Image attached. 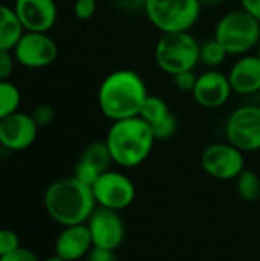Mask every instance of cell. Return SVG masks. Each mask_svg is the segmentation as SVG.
Wrapping results in <instances>:
<instances>
[{"mask_svg": "<svg viewBox=\"0 0 260 261\" xmlns=\"http://www.w3.org/2000/svg\"><path fill=\"white\" fill-rule=\"evenodd\" d=\"M202 5H218V3H221V2H224V0H199Z\"/></svg>", "mask_w": 260, "mask_h": 261, "instance_id": "d6a6232c", "label": "cell"}, {"mask_svg": "<svg viewBox=\"0 0 260 261\" xmlns=\"http://www.w3.org/2000/svg\"><path fill=\"white\" fill-rule=\"evenodd\" d=\"M92 191L98 206L118 213L129 208L136 197V188L132 179L113 170L104 171L92 185Z\"/></svg>", "mask_w": 260, "mask_h": 261, "instance_id": "ba28073f", "label": "cell"}, {"mask_svg": "<svg viewBox=\"0 0 260 261\" xmlns=\"http://www.w3.org/2000/svg\"><path fill=\"white\" fill-rule=\"evenodd\" d=\"M146 2H147V0H115V3H116L123 11H129V12L144 11Z\"/></svg>", "mask_w": 260, "mask_h": 261, "instance_id": "4dcf8cb0", "label": "cell"}, {"mask_svg": "<svg viewBox=\"0 0 260 261\" xmlns=\"http://www.w3.org/2000/svg\"><path fill=\"white\" fill-rule=\"evenodd\" d=\"M29 115H31V118L34 119V122L37 124V127L41 128V127H48V125L54 121V118H55V110H54V107L49 106V104H40V106H37Z\"/></svg>", "mask_w": 260, "mask_h": 261, "instance_id": "d4e9b609", "label": "cell"}, {"mask_svg": "<svg viewBox=\"0 0 260 261\" xmlns=\"http://www.w3.org/2000/svg\"><path fill=\"white\" fill-rule=\"evenodd\" d=\"M228 54L224 49V46L216 40H208L205 43L201 44L199 49V63H202L204 66L210 67V69H216L219 67L225 60H227Z\"/></svg>", "mask_w": 260, "mask_h": 261, "instance_id": "7402d4cb", "label": "cell"}, {"mask_svg": "<svg viewBox=\"0 0 260 261\" xmlns=\"http://www.w3.org/2000/svg\"><path fill=\"white\" fill-rule=\"evenodd\" d=\"M15 63L17 61L12 50H0V81L9 80L14 72Z\"/></svg>", "mask_w": 260, "mask_h": 261, "instance_id": "4316f807", "label": "cell"}, {"mask_svg": "<svg viewBox=\"0 0 260 261\" xmlns=\"http://www.w3.org/2000/svg\"><path fill=\"white\" fill-rule=\"evenodd\" d=\"M25 34L14 8L0 3V50H12Z\"/></svg>", "mask_w": 260, "mask_h": 261, "instance_id": "ac0fdd59", "label": "cell"}, {"mask_svg": "<svg viewBox=\"0 0 260 261\" xmlns=\"http://www.w3.org/2000/svg\"><path fill=\"white\" fill-rule=\"evenodd\" d=\"M173 80H175L176 87H178L181 92L192 93V92H193V89H195V84H196L198 75L195 73V70H187V72H182V73L175 75V76H173Z\"/></svg>", "mask_w": 260, "mask_h": 261, "instance_id": "83f0119b", "label": "cell"}, {"mask_svg": "<svg viewBox=\"0 0 260 261\" xmlns=\"http://www.w3.org/2000/svg\"><path fill=\"white\" fill-rule=\"evenodd\" d=\"M104 141L113 164L135 168L149 159L156 138L150 125L143 118L135 116L112 122Z\"/></svg>", "mask_w": 260, "mask_h": 261, "instance_id": "3957f363", "label": "cell"}, {"mask_svg": "<svg viewBox=\"0 0 260 261\" xmlns=\"http://www.w3.org/2000/svg\"><path fill=\"white\" fill-rule=\"evenodd\" d=\"M98 8V0H75L74 3V15L81 20H90Z\"/></svg>", "mask_w": 260, "mask_h": 261, "instance_id": "484cf974", "label": "cell"}, {"mask_svg": "<svg viewBox=\"0 0 260 261\" xmlns=\"http://www.w3.org/2000/svg\"><path fill=\"white\" fill-rule=\"evenodd\" d=\"M233 93L228 81V75L218 69H210L198 75L195 89L192 92L193 99L204 109L213 110L225 106Z\"/></svg>", "mask_w": 260, "mask_h": 261, "instance_id": "7c38bea8", "label": "cell"}, {"mask_svg": "<svg viewBox=\"0 0 260 261\" xmlns=\"http://www.w3.org/2000/svg\"><path fill=\"white\" fill-rule=\"evenodd\" d=\"M92 243L97 248L116 251L126 239V225L118 211L97 206L86 222Z\"/></svg>", "mask_w": 260, "mask_h": 261, "instance_id": "8fae6325", "label": "cell"}, {"mask_svg": "<svg viewBox=\"0 0 260 261\" xmlns=\"http://www.w3.org/2000/svg\"><path fill=\"white\" fill-rule=\"evenodd\" d=\"M245 153L233 144L216 142L208 145L201 154L202 170L218 180H236L245 170Z\"/></svg>", "mask_w": 260, "mask_h": 261, "instance_id": "9c48e42d", "label": "cell"}, {"mask_svg": "<svg viewBox=\"0 0 260 261\" xmlns=\"http://www.w3.org/2000/svg\"><path fill=\"white\" fill-rule=\"evenodd\" d=\"M15 61L28 69H43L55 63L58 46L48 32H28L20 37L12 49Z\"/></svg>", "mask_w": 260, "mask_h": 261, "instance_id": "30bf717a", "label": "cell"}, {"mask_svg": "<svg viewBox=\"0 0 260 261\" xmlns=\"http://www.w3.org/2000/svg\"><path fill=\"white\" fill-rule=\"evenodd\" d=\"M236 187H238L239 196L247 202H256L260 197L259 174L250 168H245L236 177Z\"/></svg>", "mask_w": 260, "mask_h": 261, "instance_id": "44dd1931", "label": "cell"}, {"mask_svg": "<svg viewBox=\"0 0 260 261\" xmlns=\"http://www.w3.org/2000/svg\"><path fill=\"white\" fill-rule=\"evenodd\" d=\"M227 141L244 153L260 150V107L245 104L238 107L225 124Z\"/></svg>", "mask_w": 260, "mask_h": 261, "instance_id": "52a82bcc", "label": "cell"}, {"mask_svg": "<svg viewBox=\"0 0 260 261\" xmlns=\"http://www.w3.org/2000/svg\"><path fill=\"white\" fill-rule=\"evenodd\" d=\"M199 49L201 44L190 32L162 34L155 46V63L172 76L195 70L199 63Z\"/></svg>", "mask_w": 260, "mask_h": 261, "instance_id": "5b68a950", "label": "cell"}, {"mask_svg": "<svg viewBox=\"0 0 260 261\" xmlns=\"http://www.w3.org/2000/svg\"><path fill=\"white\" fill-rule=\"evenodd\" d=\"M80 161L92 165L100 173L110 170V164H113L109 148L106 145V141H93L87 144L80 154Z\"/></svg>", "mask_w": 260, "mask_h": 261, "instance_id": "d6986e66", "label": "cell"}, {"mask_svg": "<svg viewBox=\"0 0 260 261\" xmlns=\"http://www.w3.org/2000/svg\"><path fill=\"white\" fill-rule=\"evenodd\" d=\"M101 174L103 173H100L97 168H93L92 165H89V164H86V162H83L80 159H78V162L75 164V168H74V177L78 179L80 182H83L84 185H89V187H92Z\"/></svg>", "mask_w": 260, "mask_h": 261, "instance_id": "603a6c76", "label": "cell"}, {"mask_svg": "<svg viewBox=\"0 0 260 261\" xmlns=\"http://www.w3.org/2000/svg\"><path fill=\"white\" fill-rule=\"evenodd\" d=\"M143 76L132 69L110 72L98 87L100 112L112 122L139 116L149 96Z\"/></svg>", "mask_w": 260, "mask_h": 261, "instance_id": "6da1fadb", "label": "cell"}, {"mask_svg": "<svg viewBox=\"0 0 260 261\" xmlns=\"http://www.w3.org/2000/svg\"><path fill=\"white\" fill-rule=\"evenodd\" d=\"M202 3L199 0H147L144 12L161 32H190L198 23Z\"/></svg>", "mask_w": 260, "mask_h": 261, "instance_id": "8992f818", "label": "cell"}, {"mask_svg": "<svg viewBox=\"0 0 260 261\" xmlns=\"http://www.w3.org/2000/svg\"><path fill=\"white\" fill-rule=\"evenodd\" d=\"M256 54H257V57L260 58V40H259V44H257V47H256Z\"/></svg>", "mask_w": 260, "mask_h": 261, "instance_id": "e575fe53", "label": "cell"}, {"mask_svg": "<svg viewBox=\"0 0 260 261\" xmlns=\"http://www.w3.org/2000/svg\"><path fill=\"white\" fill-rule=\"evenodd\" d=\"M227 75L234 93L250 96L260 92V58L257 54L239 57Z\"/></svg>", "mask_w": 260, "mask_h": 261, "instance_id": "e0dca14e", "label": "cell"}, {"mask_svg": "<svg viewBox=\"0 0 260 261\" xmlns=\"http://www.w3.org/2000/svg\"><path fill=\"white\" fill-rule=\"evenodd\" d=\"M241 5L260 21V0H241Z\"/></svg>", "mask_w": 260, "mask_h": 261, "instance_id": "1f68e13d", "label": "cell"}, {"mask_svg": "<svg viewBox=\"0 0 260 261\" xmlns=\"http://www.w3.org/2000/svg\"><path fill=\"white\" fill-rule=\"evenodd\" d=\"M21 102V93L15 84L9 80L0 81V121L15 112H18Z\"/></svg>", "mask_w": 260, "mask_h": 261, "instance_id": "ffe728a7", "label": "cell"}, {"mask_svg": "<svg viewBox=\"0 0 260 261\" xmlns=\"http://www.w3.org/2000/svg\"><path fill=\"white\" fill-rule=\"evenodd\" d=\"M55 254L66 261H78L86 258L93 248L92 237L86 223L64 226L55 240Z\"/></svg>", "mask_w": 260, "mask_h": 261, "instance_id": "2e32d148", "label": "cell"}, {"mask_svg": "<svg viewBox=\"0 0 260 261\" xmlns=\"http://www.w3.org/2000/svg\"><path fill=\"white\" fill-rule=\"evenodd\" d=\"M228 55H247L257 47L260 21L244 8L233 9L221 17L215 28V37Z\"/></svg>", "mask_w": 260, "mask_h": 261, "instance_id": "277c9868", "label": "cell"}, {"mask_svg": "<svg viewBox=\"0 0 260 261\" xmlns=\"http://www.w3.org/2000/svg\"><path fill=\"white\" fill-rule=\"evenodd\" d=\"M43 202L49 217L63 228L86 223L98 206L92 187L74 176L52 182L44 191Z\"/></svg>", "mask_w": 260, "mask_h": 261, "instance_id": "7a4b0ae2", "label": "cell"}, {"mask_svg": "<svg viewBox=\"0 0 260 261\" xmlns=\"http://www.w3.org/2000/svg\"><path fill=\"white\" fill-rule=\"evenodd\" d=\"M20 246L18 236L11 229H0V258L17 251Z\"/></svg>", "mask_w": 260, "mask_h": 261, "instance_id": "cb8c5ba5", "label": "cell"}, {"mask_svg": "<svg viewBox=\"0 0 260 261\" xmlns=\"http://www.w3.org/2000/svg\"><path fill=\"white\" fill-rule=\"evenodd\" d=\"M12 8L28 32H49L57 23L55 0H15Z\"/></svg>", "mask_w": 260, "mask_h": 261, "instance_id": "5bb4252c", "label": "cell"}, {"mask_svg": "<svg viewBox=\"0 0 260 261\" xmlns=\"http://www.w3.org/2000/svg\"><path fill=\"white\" fill-rule=\"evenodd\" d=\"M0 261H38V258L32 251H29L26 248H18L17 251L2 257Z\"/></svg>", "mask_w": 260, "mask_h": 261, "instance_id": "f1b7e54d", "label": "cell"}, {"mask_svg": "<svg viewBox=\"0 0 260 261\" xmlns=\"http://www.w3.org/2000/svg\"><path fill=\"white\" fill-rule=\"evenodd\" d=\"M38 127L29 113L15 112L0 121V145L8 151L29 148L37 139Z\"/></svg>", "mask_w": 260, "mask_h": 261, "instance_id": "4fadbf2b", "label": "cell"}, {"mask_svg": "<svg viewBox=\"0 0 260 261\" xmlns=\"http://www.w3.org/2000/svg\"><path fill=\"white\" fill-rule=\"evenodd\" d=\"M86 261H116L115 251H109V249H103V248L93 246L90 249V252L87 254Z\"/></svg>", "mask_w": 260, "mask_h": 261, "instance_id": "f546056e", "label": "cell"}, {"mask_svg": "<svg viewBox=\"0 0 260 261\" xmlns=\"http://www.w3.org/2000/svg\"><path fill=\"white\" fill-rule=\"evenodd\" d=\"M139 118H143L150 125L156 141H164L172 138L178 127L176 118L172 113L169 104L161 96L156 95L147 96L139 112Z\"/></svg>", "mask_w": 260, "mask_h": 261, "instance_id": "9a60e30c", "label": "cell"}, {"mask_svg": "<svg viewBox=\"0 0 260 261\" xmlns=\"http://www.w3.org/2000/svg\"><path fill=\"white\" fill-rule=\"evenodd\" d=\"M44 261H66V260H63L61 257H58V255L55 254V255H52V257H48Z\"/></svg>", "mask_w": 260, "mask_h": 261, "instance_id": "836d02e7", "label": "cell"}]
</instances>
